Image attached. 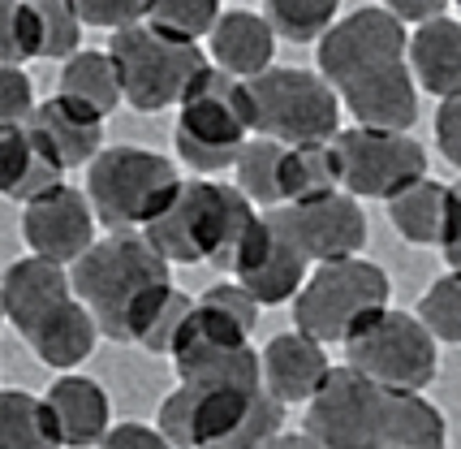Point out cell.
I'll use <instances>...</instances> for the list:
<instances>
[{"instance_id":"3","label":"cell","mask_w":461,"mask_h":449,"mask_svg":"<svg viewBox=\"0 0 461 449\" xmlns=\"http://www.w3.org/2000/svg\"><path fill=\"white\" fill-rule=\"evenodd\" d=\"M69 277L108 342H142L177 289L168 260L142 234H108L69 268Z\"/></svg>"},{"instance_id":"28","label":"cell","mask_w":461,"mask_h":449,"mask_svg":"<svg viewBox=\"0 0 461 449\" xmlns=\"http://www.w3.org/2000/svg\"><path fill=\"white\" fill-rule=\"evenodd\" d=\"M384 449H448L444 415L422 393H393L388 441Z\"/></svg>"},{"instance_id":"35","label":"cell","mask_w":461,"mask_h":449,"mask_svg":"<svg viewBox=\"0 0 461 449\" xmlns=\"http://www.w3.org/2000/svg\"><path fill=\"white\" fill-rule=\"evenodd\" d=\"M82 9V22L86 26H108L113 35L121 31H130V26H142V22L151 18V5L147 0H78Z\"/></svg>"},{"instance_id":"14","label":"cell","mask_w":461,"mask_h":449,"mask_svg":"<svg viewBox=\"0 0 461 449\" xmlns=\"http://www.w3.org/2000/svg\"><path fill=\"white\" fill-rule=\"evenodd\" d=\"M95 221L100 216H95V207L86 199V190L60 186L52 195L26 204V212H22V238H26V246L40 260L74 268L95 246Z\"/></svg>"},{"instance_id":"17","label":"cell","mask_w":461,"mask_h":449,"mask_svg":"<svg viewBox=\"0 0 461 449\" xmlns=\"http://www.w3.org/2000/svg\"><path fill=\"white\" fill-rule=\"evenodd\" d=\"M259 368H263V385L276 402H315V393L323 389V380L332 376L328 363V350L323 342L306 337V333H276L267 346L259 350Z\"/></svg>"},{"instance_id":"13","label":"cell","mask_w":461,"mask_h":449,"mask_svg":"<svg viewBox=\"0 0 461 449\" xmlns=\"http://www.w3.org/2000/svg\"><path fill=\"white\" fill-rule=\"evenodd\" d=\"M306 264H311V260L302 255V246L294 243L281 207H276V212H263L259 224L250 229V238H246L238 251L233 272H238V286L259 307H276V303L298 298L302 286L311 281V277H306Z\"/></svg>"},{"instance_id":"4","label":"cell","mask_w":461,"mask_h":449,"mask_svg":"<svg viewBox=\"0 0 461 449\" xmlns=\"http://www.w3.org/2000/svg\"><path fill=\"white\" fill-rule=\"evenodd\" d=\"M259 207L229 182H181L173 204L142 229V238L160 251L168 264H212L233 268L241 243L259 224Z\"/></svg>"},{"instance_id":"12","label":"cell","mask_w":461,"mask_h":449,"mask_svg":"<svg viewBox=\"0 0 461 449\" xmlns=\"http://www.w3.org/2000/svg\"><path fill=\"white\" fill-rule=\"evenodd\" d=\"M337 156L345 173V195L354 199H402L427 182V151L410 130H371L349 125L337 134Z\"/></svg>"},{"instance_id":"18","label":"cell","mask_w":461,"mask_h":449,"mask_svg":"<svg viewBox=\"0 0 461 449\" xmlns=\"http://www.w3.org/2000/svg\"><path fill=\"white\" fill-rule=\"evenodd\" d=\"M43 402L52 410L60 445L91 449V445H104V436L113 432V402H108L104 385H95L91 376L65 371V376H57L52 389L43 393Z\"/></svg>"},{"instance_id":"10","label":"cell","mask_w":461,"mask_h":449,"mask_svg":"<svg viewBox=\"0 0 461 449\" xmlns=\"http://www.w3.org/2000/svg\"><path fill=\"white\" fill-rule=\"evenodd\" d=\"M345 363L388 393H422L440 368V342L410 311H384L345 346Z\"/></svg>"},{"instance_id":"21","label":"cell","mask_w":461,"mask_h":449,"mask_svg":"<svg viewBox=\"0 0 461 449\" xmlns=\"http://www.w3.org/2000/svg\"><path fill=\"white\" fill-rule=\"evenodd\" d=\"M65 186V169L31 125H0V190L22 207Z\"/></svg>"},{"instance_id":"29","label":"cell","mask_w":461,"mask_h":449,"mask_svg":"<svg viewBox=\"0 0 461 449\" xmlns=\"http://www.w3.org/2000/svg\"><path fill=\"white\" fill-rule=\"evenodd\" d=\"M281 169H285V147L281 143H272V139H250L238 156V190L255 207L276 212V207H285Z\"/></svg>"},{"instance_id":"24","label":"cell","mask_w":461,"mask_h":449,"mask_svg":"<svg viewBox=\"0 0 461 449\" xmlns=\"http://www.w3.org/2000/svg\"><path fill=\"white\" fill-rule=\"evenodd\" d=\"M281 186H285V207H289V204H320V199L341 195V190H345V173H341L337 143L285 147Z\"/></svg>"},{"instance_id":"41","label":"cell","mask_w":461,"mask_h":449,"mask_svg":"<svg viewBox=\"0 0 461 449\" xmlns=\"http://www.w3.org/2000/svg\"><path fill=\"white\" fill-rule=\"evenodd\" d=\"M263 449H315L311 445V436H306V432H281V436H272V441H267V445Z\"/></svg>"},{"instance_id":"16","label":"cell","mask_w":461,"mask_h":449,"mask_svg":"<svg viewBox=\"0 0 461 449\" xmlns=\"http://www.w3.org/2000/svg\"><path fill=\"white\" fill-rule=\"evenodd\" d=\"M69 298H74V277H69V268L52 264V260H40V255L9 264L5 289H0L5 316H9V325L18 328L22 337H31L43 320H52Z\"/></svg>"},{"instance_id":"39","label":"cell","mask_w":461,"mask_h":449,"mask_svg":"<svg viewBox=\"0 0 461 449\" xmlns=\"http://www.w3.org/2000/svg\"><path fill=\"white\" fill-rule=\"evenodd\" d=\"M444 264L448 272H461V178L453 182V199H448V229H444Z\"/></svg>"},{"instance_id":"32","label":"cell","mask_w":461,"mask_h":449,"mask_svg":"<svg viewBox=\"0 0 461 449\" xmlns=\"http://www.w3.org/2000/svg\"><path fill=\"white\" fill-rule=\"evenodd\" d=\"M221 14L224 9L216 0H156L147 22H151L156 31H164V35L181 40V43H199L203 35L216 31Z\"/></svg>"},{"instance_id":"36","label":"cell","mask_w":461,"mask_h":449,"mask_svg":"<svg viewBox=\"0 0 461 449\" xmlns=\"http://www.w3.org/2000/svg\"><path fill=\"white\" fill-rule=\"evenodd\" d=\"M35 87L18 65H0V125H31L35 117Z\"/></svg>"},{"instance_id":"7","label":"cell","mask_w":461,"mask_h":449,"mask_svg":"<svg viewBox=\"0 0 461 449\" xmlns=\"http://www.w3.org/2000/svg\"><path fill=\"white\" fill-rule=\"evenodd\" d=\"M388 298H393V281L380 264L371 260L323 264L294 298V328L323 346L332 342L349 346L375 316L388 311Z\"/></svg>"},{"instance_id":"20","label":"cell","mask_w":461,"mask_h":449,"mask_svg":"<svg viewBox=\"0 0 461 449\" xmlns=\"http://www.w3.org/2000/svg\"><path fill=\"white\" fill-rule=\"evenodd\" d=\"M276 61V31L259 9H224L212 31V65L238 82L263 78Z\"/></svg>"},{"instance_id":"25","label":"cell","mask_w":461,"mask_h":449,"mask_svg":"<svg viewBox=\"0 0 461 449\" xmlns=\"http://www.w3.org/2000/svg\"><path fill=\"white\" fill-rule=\"evenodd\" d=\"M57 87H60L57 96L82 104V108H91V113H100V117H108V113L125 100L117 61H113L108 52H100V48H82L74 61L60 65Z\"/></svg>"},{"instance_id":"11","label":"cell","mask_w":461,"mask_h":449,"mask_svg":"<svg viewBox=\"0 0 461 449\" xmlns=\"http://www.w3.org/2000/svg\"><path fill=\"white\" fill-rule=\"evenodd\" d=\"M388 415L393 393L345 363L332 368L315 402L306 407V436L315 449H384Z\"/></svg>"},{"instance_id":"6","label":"cell","mask_w":461,"mask_h":449,"mask_svg":"<svg viewBox=\"0 0 461 449\" xmlns=\"http://www.w3.org/2000/svg\"><path fill=\"white\" fill-rule=\"evenodd\" d=\"M181 190L177 164L147 151V147H104L100 160L86 169V199L95 207L104 229L113 234H139L173 204Z\"/></svg>"},{"instance_id":"15","label":"cell","mask_w":461,"mask_h":449,"mask_svg":"<svg viewBox=\"0 0 461 449\" xmlns=\"http://www.w3.org/2000/svg\"><path fill=\"white\" fill-rule=\"evenodd\" d=\"M285 224L302 246V255L311 264H345V260H362L366 246V212L354 195H332L320 204H289L281 207Z\"/></svg>"},{"instance_id":"5","label":"cell","mask_w":461,"mask_h":449,"mask_svg":"<svg viewBox=\"0 0 461 449\" xmlns=\"http://www.w3.org/2000/svg\"><path fill=\"white\" fill-rule=\"evenodd\" d=\"M250 134H255V113L246 82L212 65L177 108V160H185L203 178L238 169Z\"/></svg>"},{"instance_id":"31","label":"cell","mask_w":461,"mask_h":449,"mask_svg":"<svg viewBox=\"0 0 461 449\" xmlns=\"http://www.w3.org/2000/svg\"><path fill=\"white\" fill-rule=\"evenodd\" d=\"M43 57V18L40 5L26 0H5L0 5V61L5 65H26Z\"/></svg>"},{"instance_id":"42","label":"cell","mask_w":461,"mask_h":449,"mask_svg":"<svg viewBox=\"0 0 461 449\" xmlns=\"http://www.w3.org/2000/svg\"><path fill=\"white\" fill-rule=\"evenodd\" d=\"M457 22H461V5H457Z\"/></svg>"},{"instance_id":"33","label":"cell","mask_w":461,"mask_h":449,"mask_svg":"<svg viewBox=\"0 0 461 449\" xmlns=\"http://www.w3.org/2000/svg\"><path fill=\"white\" fill-rule=\"evenodd\" d=\"M419 320L436 342L461 346V272H444L427 286L419 303Z\"/></svg>"},{"instance_id":"40","label":"cell","mask_w":461,"mask_h":449,"mask_svg":"<svg viewBox=\"0 0 461 449\" xmlns=\"http://www.w3.org/2000/svg\"><path fill=\"white\" fill-rule=\"evenodd\" d=\"M393 9V18L402 22H419V26H427V22H436V18H448V5L444 0H393L388 5Z\"/></svg>"},{"instance_id":"27","label":"cell","mask_w":461,"mask_h":449,"mask_svg":"<svg viewBox=\"0 0 461 449\" xmlns=\"http://www.w3.org/2000/svg\"><path fill=\"white\" fill-rule=\"evenodd\" d=\"M0 449H65L43 398L26 389L0 393Z\"/></svg>"},{"instance_id":"19","label":"cell","mask_w":461,"mask_h":449,"mask_svg":"<svg viewBox=\"0 0 461 449\" xmlns=\"http://www.w3.org/2000/svg\"><path fill=\"white\" fill-rule=\"evenodd\" d=\"M31 130H35V139L57 156V164L65 173H69V169H82V164L91 169L104 151V117L74 100H65V96L43 100L40 108H35V117H31Z\"/></svg>"},{"instance_id":"34","label":"cell","mask_w":461,"mask_h":449,"mask_svg":"<svg viewBox=\"0 0 461 449\" xmlns=\"http://www.w3.org/2000/svg\"><path fill=\"white\" fill-rule=\"evenodd\" d=\"M43 18V57L74 61L82 52V9L78 0H35Z\"/></svg>"},{"instance_id":"37","label":"cell","mask_w":461,"mask_h":449,"mask_svg":"<svg viewBox=\"0 0 461 449\" xmlns=\"http://www.w3.org/2000/svg\"><path fill=\"white\" fill-rule=\"evenodd\" d=\"M100 449H173L168 436L160 428H147V424H117V428L104 436Z\"/></svg>"},{"instance_id":"26","label":"cell","mask_w":461,"mask_h":449,"mask_svg":"<svg viewBox=\"0 0 461 449\" xmlns=\"http://www.w3.org/2000/svg\"><path fill=\"white\" fill-rule=\"evenodd\" d=\"M448 199H453V186L444 182H419L414 190H405L402 199L388 204V216L397 224L405 243L414 246H444V229H448Z\"/></svg>"},{"instance_id":"9","label":"cell","mask_w":461,"mask_h":449,"mask_svg":"<svg viewBox=\"0 0 461 449\" xmlns=\"http://www.w3.org/2000/svg\"><path fill=\"white\" fill-rule=\"evenodd\" d=\"M250 113H255V139H272L281 147L337 143L341 134V96L328 87L320 69H294L272 65L263 78L246 82Z\"/></svg>"},{"instance_id":"23","label":"cell","mask_w":461,"mask_h":449,"mask_svg":"<svg viewBox=\"0 0 461 449\" xmlns=\"http://www.w3.org/2000/svg\"><path fill=\"white\" fill-rule=\"evenodd\" d=\"M26 342H31V350L40 354L48 368L69 371V368H78V363L91 359V350L100 342V325H95V316H91V311L78 303V294H74V298L60 307L52 320H43Z\"/></svg>"},{"instance_id":"1","label":"cell","mask_w":461,"mask_h":449,"mask_svg":"<svg viewBox=\"0 0 461 449\" xmlns=\"http://www.w3.org/2000/svg\"><path fill=\"white\" fill-rule=\"evenodd\" d=\"M320 74L358 125L410 130L419 117L410 31L393 18L388 5H362L323 35Z\"/></svg>"},{"instance_id":"22","label":"cell","mask_w":461,"mask_h":449,"mask_svg":"<svg viewBox=\"0 0 461 449\" xmlns=\"http://www.w3.org/2000/svg\"><path fill=\"white\" fill-rule=\"evenodd\" d=\"M410 69L436 100H461V22L436 18L410 35Z\"/></svg>"},{"instance_id":"8","label":"cell","mask_w":461,"mask_h":449,"mask_svg":"<svg viewBox=\"0 0 461 449\" xmlns=\"http://www.w3.org/2000/svg\"><path fill=\"white\" fill-rule=\"evenodd\" d=\"M108 57L117 61L121 91L134 113H164L194 91V82L212 69V57L199 43H181L156 31L151 22L113 35Z\"/></svg>"},{"instance_id":"38","label":"cell","mask_w":461,"mask_h":449,"mask_svg":"<svg viewBox=\"0 0 461 449\" xmlns=\"http://www.w3.org/2000/svg\"><path fill=\"white\" fill-rule=\"evenodd\" d=\"M436 143L448 156V164L461 169V100H444L436 108Z\"/></svg>"},{"instance_id":"2","label":"cell","mask_w":461,"mask_h":449,"mask_svg":"<svg viewBox=\"0 0 461 449\" xmlns=\"http://www.w3.org/2000/svg\"><path fill=\"white\" fill-rule=\"evenodd\" d=\"M156 428L173 449H263L285 428V402L263 385L259 354L181 380L160 402Z\"/></svg>"},{"instance_id":"30","label":"cell","mask_w":461,"mask_h":449,"mask_svg":"<svg viewBox=\"0 0 461 449\" xmlns=\"http://www.w3.org/2000/svg\"><path fill=\"white\" fill-rule=\"evenodd\" d=\"M337 5L332 0H272L263 9V18L272 22V31L289 43H311L323 40L337 26Z\"/></svg>"}]
</instances>
